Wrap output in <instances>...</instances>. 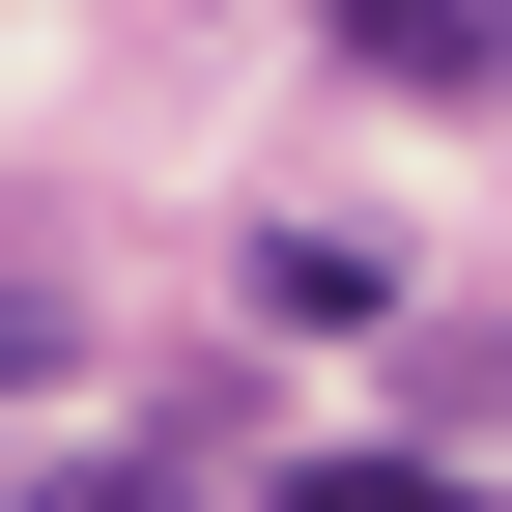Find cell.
<instances>
[{
  "mask_svg": "<svg viewBox=\"0 0 512 512\" xmlns=\"http://www.w3.org/2000/svg\"><path fill=\"white\" fill-rule=\"evenodd\" d=\"M342 29V86H399V114H512V0H313Z\"/></svg>",
  "mask_w": 512,
  "mask_h": 512,
  "instance_id": "1",
  "label": "cell"
},
{
  "mask_svg": "<svg viewBox=\"0 0 512 512\" xmlns=\"http://www.w3.org/2000/svg\"><path fill=\"white\" fill-rule=\"evenodd\" d=\"M256 313H313V342H399V256H370V228H256Z\"/></svg>",
  "mask_w": 512,
  "mask_h": 512,
  "instance_id": "2",
  "label": "cell"
},
{
  "mask_svg": "<svg viewBox=\"0 0 512 512\" xmlns=\"http://www.w3.org/2000/svg\"><path fill=\"white\" fill-rule=\"evenodd\" d=\"M57 370H86V313H57V256L0 228V399H57Z\"/></svg>",
  "mask_w": 512,
  "mask_h": 512,
  "instance_id": "3",
  "label": "cell"
},
{
  "mask_svg": "<svg viewBox=\"0 0 512 512\" xmlns=\"http://www.w3.org/2000/svg\"><path fill=\"white\" fill-rule=\"evenodd\" d=\"M285 512H484V484H427V456H313Z\"/></svg>",
  "mask_w": 512,
  "mask_h": 512,
  "instance_id": "4",
  "label": "cell"
},
{
  "mask_svg": "<svg viewBox=\"0 0 512 512\" xmlns=\"http://www.w3.org/2000/svg\"><path fill=\"white\" fill-rule=\"evenodd\" d=\"M29 512H171V456H57V484H29Z\"/></svg>",
  "mask_w": 512,
  "mask_h": 512,
  "instance_id": "5",
  "label": "cell"
}]
</instances>
